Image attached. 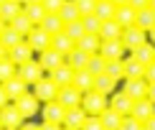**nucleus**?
I'll return each mask as SVG.
<instances>
[{
    "label": "nucleus",
    "mask_w": 155,
    "mask_h": 130,
    "mask_svg": "<svg viewBox=\"0 0 155 130\" xmlns=\"http://www.w3.org/2000/svg\"><path fill=\"white\" fill-rule=\"evenodd\" d=\"M81 107L87 110V115L99 118L104 110H109V100H107V94H102V92H97V89H92V92H84Z\"/></svg>",
    "instance_id": "f257e3e1"
},
{
    "label": "nucleus",
    "mask_w": 155,
    "mask_h": 130,
    "mask_svg": "<svg viewBox=\"0 0 155 130\" xmlns=\"http://www.w3.org/2000/svg\"><path fill=\"white\" fill-rule=\"evenodd\" d=\"M33 94L38 97V102H43V105H46V102H56V97H59V84H56L54 79H51V77H43L41 82L38 84H33Z\"/></svg>",
    "instance_id": "f03ea898"
},
{
    "label": "nucleus",
    "mask_w": 155,
    "mask_h": 130,
    "mask_svg": "<svg viewBox=\"0 0 155 130\" xmlns=\"http://www.w3.org/2000/svg\"><path fill=\"white\" fill-rule=\"evenodd\" d=\"M0 125H3L5 130H21L25 125V118L21 115V110H18L15 105H8L0 110Z\"/></svg>",
    "instance_id": "7ed1b4c3"
},
{
    "label": "nucleus",
    "mask_w": 155,
    "mask_h": 130,
    "mask_svg": "<svg viewBox=\"0 0 155 130\" xmlns=\"http://www.w3.org/2000/svg\"><path fill=\"white\" fill-rule=\"evenodd\" d=\"M38 64L43 67V71H48V74H51V71H56L59 67L66 64V56L59 54L56 49H46V51H41V54H38Z\"/></svg>",
    "instance_id": "20e7f679"
},
{
    "label": "nucleus",
    "mask_w": 155,
    "mask_h": 130,
    "mask_svg": "<svg viewBox=\"0 0 155 130\" xmlns=\"http://www.w3.org/2000/svg\"><path fill=\"white\" fill-rule=\"evenodd\" d=\"M18 77H21L25 84H38L43 79V67L38 64V59H31L28 64L18 67Z\"/></svg>",
    "instance_id": "39448f33"
},
{
    "label": "nucleus",
    "mask_w": 155,
    "mask_h": 130,
    "mask_svg": "<svg viewBox=\"0 0 155 130\" xmlns=\"http://www.w3.org/2000/svg\"><path fill=\"white\" fill-rule=\"evenodd\" d=\"M147 89H150V82L147 79H125L122 92L130 97L132 102H137V100H145L147 97Z\"/></svg>",
    "instance_id": "423d86ee"
},
{
    "label": "nucleus",
    "mask_w": 155,
    "mask_h": 130,
    "mask_svg": "<svg viewBox=\"0 0 155 130\" xmlns=\"http://www.w3.org/2000/svg\"><path fill=\"white\" fill-rule=\"evenodd\" d=\"M41 118H43V122L64 125V120H66V107L59 105V102H46V105L41 107Z\"/></svg>",
    "instance_id": "0eeeda50"
},
{
    "label": "nucleus",
    "mask_w": 155,
    "mask_h": 130,
    "mask_svg": "<svg viewBox=\"0 0 155 130\" xmlns=\"http://www.w3.org/2000/svg\"><path fill=\"white\" fill-rule=\"evenodd\" d=\"M122 43L127 46V51H135L137 46L147 43V31L137 28V26H130V28H125V33H122Z\"/></svg>",
    "instance_id": "6e6552de"
},
{
    "label": "nucleus",
    "mask_w": 155,
    "mask_h": 130,
    "mask_svg": "<svg viewBox=\"0 0 155 130\" xmlns=\"http://www.w3.org/2000/svg\"><path fill=\"white\" fill-rule=\"evenodd\" d=\"M81 100H84V92H79L76 87H61V89H59V97H56V102L64 105L66 110L81 107Z\"/></svg>",
    "instance_id": "1a4fd4ad"
},
{
    "label": "nucleus",
    "mask_w": 155,
    "mask_h": 130,
    "mask_svg": "<svg viewBox=\"0 0 155 130\" xmlns=\"http://www.w3.org/2000/svg\"><path fill=\"white\" fill-rule=\"evenodd\" d=\"M51 38H54V36H48L46 31L41 28V26H36V28L31 31L28 36H25V41L31 43V49H33V51H38V54H41V51L51 49Z\"/></svg>",
    "instance_id": "9d476101"
},
{
    "label": "nucleus",
    "mask_w": 155,
    "mask_h": 130,
    "mask_svg": "<svg viewBox=\"0 0 155 130\" xmlns=\"http://www.w3.org/2000/svg\"><path fill=\"white\" fill-rule=\"evenodd\" d=\"M13 105L21 110V115H23L25 120H28V118H33L36 112H41V107H38V97H36L33 92H25V94L21 97V100H15Z\"/></svg>",
    "instance_id": "9b49d317"
},
{
    "label": "nucleus",
    "mask_w": 155,
    "mask_h": 130,
    "mask_svg": "<svg viewBox=\"0 0 155 130\" xmlns=\"http://www.w3.org/2000/svg\"><path fill=\"white\" fill-rule=\"evenodd\" d=\"M125 51H127V46L122 43V38H117V41H102L99 54L104 56L107 61H114V59H122V56H125Z\"/></svg>",
    "instance_id": "f8f14e48"
},
{
    "label": "nucleus",
    "mask_w": 155,
    "mask_h": 130,
    "mask_svg": "<svg viewBox=\"0 0 155 130\" xmlns=\"http://www.w3.org/2000/svg\"><path fill=\"white\" fill-rule=\"evenodd\" d=\"M8 59H10L13 64H15V67H23V64H28L31 59H33V49H31V43H28V41L18 43L15 49H10Z\"/></svg>",
    "instance_id": "ddd939ff"
},
{
    "label": "nucleus",
    "mask_w": 155,
    "mask_h": 130,
    "mask_svg": "<svg viewBox=\"0 0 155 130\" xmlns=\"http://www.w3.org/2000/svg\"><path fill=\"white\" fill-rule=\"evenodd\" d=\"M132 105H135V102H132L125 92H122V89H120V92H114L112 97H109V107H112V110H117L122 118H127V115L132 112Z\"/></svg>",
    "instance_id": "4468645a"
},
{
    "label": "nucleus",
    "mask_w": 155,
    "mask_h": 130,
    "mask_svg": "<svg viewBox=\"0 0 155 130\" xmlns=\"http://www.w3.org/2000/svg\"><path fill=\"white\" fill-rule=\"evenodd\" d=\"M87 110L84 107H71L66 110V120H64V128H74V130H81L84 122H87Z\"/></svg>",
    "instance_id": "2eb2a0df"
},
{
    "label": "nucleus",
    "mask_w": 155,
    "mask_h": 130,
    "mask_svg": "<svg viewBox=\"0 0 155 130\" xmlns=\"http://www.w3.org/2000/svg\"><path fill=\"white\" fill-rule=\"evenodd\" d=\"M130 115H132V118H137L140 122H147V120L155 115V105L147 100V97H145V100H137V102L132 105V112H130Z\"/></svg>",
    "instance_id": "dca6fc26"
},
{
    "label": "nucleus",
    "mask_w": 155,
    "mask_h": 130,
    "mask_svg": "<svg viewBox=\"0 0 155 130\" xmlns=\"http://www.w3.org/2000/svg\"><path fill=\"white\" fill-rule=\"evenodd\" d=\"M23 8H25V5L18 3V0H8V3H3V5H0V21H5V23L10 26L23 13Z\"/></svg>",
    "instance_id": "f3484780"
},
{
    "label": "nucleus",
    "mask_w": 155,
    "mask_h": 130,
    "mask_svg": "<svg viewBox=\"0 0 155 130\" xmlns=\"http://www.w3.org/2000/svg\"><path fill=\"white\" fill-rule=\"evenodd\" d=\"M122 33H125V28L114 21H102V31H99V38L102 41H117V38H122Z\"/></svg>",
    "instance_id": "a211bd4d"
},
{
    "label": "nucleus",
    "mask_w": 155,
    "mask_h": 130,
    "mask_svg": "<svg viewBox=\"0 0 155 130\" xmlns=\"http://www.w3.org/2000/svg\"><path fill=\"white\" fill-rule=\"evenodd\" d=\"M145 71H147V67L140 64L132 54L125 59V79H145Z\"/></svg>",
    "instance_id": "6ab92c4d"
},
{
    "label": "nucleus",
    "mask_w": 155,
    "mask_h": 130,
    "mask_svg": "<svg viewBox=\"0 0 155 130\" xmlns=\"http://www.w3.org/2000/svg\"><path fill=\"white\" fill-rule=\"evenodd\" d=\"M114 21H117L122 28H130V26L137 23V10H135L132 5H117V15H114Z\"/></svg>",
    "instance_id": "aec40b11"
},
{
    "label": "nucleus",
    "mask_w": 155,
    "mask_h": 130,
    "mask_svg": "<svg viewBox=\"0 0 155 130\" xmlns=\"http://www.w3.org/2000/svg\"><path fill=\"white\" fill-rule=\"evenodd\" d=\"M41 28L46 31L48 36H56V33H64V28H66V23L61 21V15H59V13H48V15L43 18Z\"/></svg>",
    "instance_id": "412c9836"
},
{
    "label": "nucleus",
    "mask_w": 155,
    "mask_h": 130,
    "mask_svg": "<svg viewBox=\"0 0 155 130\" xmlns=\"http://www.w3.org/2000/svg\"><path fill=\"white\" fill-rule=\"evenodd\" d=\"M74 74H76V71L69 67V64H64V67H59L56 71H51L48 77L59 84V87H71V84H74Z\"/></svg>",
    "instance_id": "4be33fe9"
},
{
    "label": "nucleus",
    "mask_w": 155,
    "mask_h": 130,
    "mask_svg": "<svg viewBox=\"0 0 155 130\" xmlns=\"http://www.w3.org/2000/svg\"><path fill=\"white\" fill-rule=\"evenodd\" d=\"M3 87H5V92H8V97H10L13 102H15V100H21V97L28 92V84H25L21 77H13V79H10V82H5Z\"/></svg>",
    "instance_id": "5701e85b"
},
{
    "label": "nucleus",
    "mask_w": 155,
    "mask_h": 130,
    "mask_svg": "<svg viewBox=\"0 0 155 130\" xmlns=\"http://www.w3.org/2000/svg\"><path fill=\"white\" fill-rule=\"evenodd\" d=\"M94 89L102 92V94H114V92H117V79H112L107 71H104V74H97L94 77Z\"/></svg>",
    "instance_id": "b1692460"
},
{
    "label": "nucleus",
    "mask_w": 155,
    "mask_h": 130,
    "mask_svg": "<svg viewBox=\"0 0 155 130\" xmlns=\"http://www.w3.org/2000/svg\"><path fill=\"white\" fill-rule=\"evenodd\" d=\"M51 49H56L59 54H64V56H69L71 51L76 49V41H71L66 33H56L54 38H51Z\"/></svg>",
    "instance_id": "393cba45"
},
{
    "label": "nucleus",
    "mask_w": 155,
    "mask_h": 130,
    "mask_svg": "<svg viewBox=\"0 0 155 130\" xmlns=\"http://www.w3.org/2000/svg\"><path fill=\"white\" fill-rule=\"evenodd\" d=\"M130 54L135 56V59H137L140 64H145V67H150V64H155V46L150 41L147 43H143V46H137L135 51H130Z\"/></svg>",
    "instance_id": "a878e982"
},
{
    "label": "nucleus",
    "mask_w": 155,
    "mask_h": 130,
    "mask_svg": "<svg viewBox=\"0 0 155 130\" xmlns=\"http://www.w3.org/2000/svg\"><path fill=\"white\" fill-rule=\"evenodd\" d=\"M71 87H76L79 92H92L94 89V74H89L87 69H79L74 74V84Z\"/></svg>",
    "instance_id": "bb28decb"
},
{
    "label": "nucleus",
    "mask_w": 155,
    "mask_h": 130,
    "mask_svg": "<svg viewBox=\"0 0 155 130\" xmlns=\"http://www.w3.org/2000/svg\"><path fill=\"white\" fill-rule=\"evenodd\" d=\"M76 46H79L81 51H87L89 56H94V54H99V49H102V38L97 33H87L81 41H76Z\"/></svg>",
    "instance_id": "cd10ccee"
},
{
    "label": "nucleus",
    "mask_w": 155,
    "mask_h": 130,
    "mask_svg": "<svg viewBox=\"0 0 155 130\" xmlns=\"http://www.w3.org/2000/svg\"><path fill=\"white\" fill-rule=\"evenodd\" d=\"M66 64H69V67H71L74 71H79V69H87V64H89V54H87V51H81L79 46H76V49L71 51V54L66 56Z\"/></svg>",
    "instance_id": "c85d7f7f"
},
{
    "label": "nucleus",
    "mask_w": 155,
    "mask_h": 130,
    "mask_svg": "<svg viewBox=\"0 0 155 130\" xmlns=\"http://www.w3.org/2000/svg\"><path fill=\"white\" fill-rule=\"evenodd\" d=\"M99 120H102V125H104V130H120L122 125V115L117 112V110H104V112L99 115Z\"/></svg>",
    "instance_id": "c756f323"
},
{
    "label": "nucleus",
    "mask_w": 155,
    "mask_h": 130,
    "mask_svg": "<svg viewBox=\"0 0 155 130\" xmlns=\"http://www.w3.org/2000/svg\"><path fill=\"white\" fill-rule=\"evenodd\" d=\"M23 41H25V38H23L21 33H18L15 28H10V26L3 31V36H0V43H3V46L8 49V51H10V49H15L18 43H23Z\"/></svg>",
    "instance_id": "7c9ffc66"
},
{
    "label": "nucleus",
    "mask_w": 155,
    "mask_h": 130,
    "mask_svg": "<svg viewBox=\"0 0 155 130\" xmlns=\"http://www.w3.org/2000/svg\"><path fill=\"white\" fill-rule=\"evenodd\" d=\"M137 28H143V31H153L155 28V10L153 8H143V10H137Z\"/></svg>",
    "instance_id": "2f4dec72"
},
{
    "label": "nucleus",
    "mask_w": 155,
    "mask_h": 130,
    "mask_svg": "<svg viewBox=\"0 0 155 130\" xmlns=\"http://www.w3.org/2000/svg\"><path fill=\"white\" fill-rule=\"evenodd\" d=\"M97 15H99V21H112L117 15V5L112 0H99L97 3Z\"/></svg>",
    "instance_id": "473e14b6"
},
{
    "label": "nucleus",
    "mask_w": 155,
    "mask_h": 130,
    "mask_svg": "<svg viewBox=\"0 0 155 130\" xmlns=\"http://www.w3.org/2000/svg\"><path fill=\"white\" fill-rule=\"evenodd\" d=\"M59 15H61L64 23H74V21H79L81 13H79V8H76V0H66V5L61 8Z\"/></svg>",
    "instance_id": "72a5a7b5"
},
{
    "label": "nucleus",
    "mask_w": 155,
    "mask_h": 130,
    "mask_svg": "<svg viewBox=\"0 0 155 130\" xmlns=\"http://www.w3.org/2000/svg\"><path fill=\"white\" fill-rule=\"evenodd\" d=\"M23 13L28 15V21L33 23V26H41V23H43V18L48 15L43 5H25V8H23Z\"/></svg>",
    "instance_id": "f704fd0d"
},
{
    "label": "nucleus",
    "mask_w": 155,
    "mask_h": 130,
    "mask_svg": "<svg viewBox=\"0 0 155 130\" xmlns=\"http://www.w3.org/2000/svg\"><path fill=\"white\" fill-rule=\"evenodd\" d=\"M10 28H15V31H18V33H21V36L25 38V36H28V33H31V31H33V28H36V26H33V23H31V21H28V15H25V13H21V15H18V18H15V21H13V23H10Z\"/></svg>",
    "instance_id": "c9c22d12"
},
{
    "label": "nucleus",
    "mask_w": 155,
    "mask_h": 130,
    "mask_svg": "<svg viewBox=\"0 0 155 130\" xmlns=\"http://www.w3.org/2000/svg\"><path fill=\"white\" fill-rule=\"evenodd\" d=\"M104 69H107V59L102 54H94V56H89V64H87V71L89 74H104Z\"/></svg>",
    "instance_id": "e433bc0d"
},
{
    "label": "nucleus",
    "mask_w": 155,
    "mask_h": 130,
    "mask_svg": "<svg viewBox=\"0 0 155 130\" xmlns=\"http://www.w3.org/2000/svg\"><path fill=\"white\" fill-rule=\"evenodd\" d=\"M64 33H66L69 38H71V41H81V38L87 36V31H84V23H81V18H79V21H74V23H66Z\"/></svg>",
    "instance_id": "4c0bfd02"
},
{
    "label": "nucleus",
    "mask_w": 155,
    "mask_h": 130,
    "mask_svg": "<svg viewBox=\"0 0 155 130\" xmlns=\"http://www.w3.org/2000/svg\"><path fill=\"white\" fill-rule=\"evenodd\" d=\"M13 77H18V67L13 64L10 59H5V61H0V84H5V82H10Z\"/></svg>",
    "instance_id": "58836bf2"
},
{
    "label": "nucleus",
    "mask_w": 155,
    "mask_h": 130,
    "mask_svg": "<svg viewBox=\"0 0 155 130\" xmlns=\"http://www.w3.org/2000/svg\"><path fill=\"white\" fill-rule=\"evenodd\" d=\"M107 74L112 79H125V59H114V61H107Z\"/></svg>",
    "instance_id": "ea45409f"
},
{
    "label": "nucleus",
    "mask_w": 155,
    "mask_h": 130,
    "mask_svg": "<svg viewBox=\"0 0 155 130\" xmlns=\"http://www.w3.org/2000/svg\"><path fill=\"white\" fill-rule=\"evenodd\" d=\"M81 23H84V31L87 33H97L99 36V31H102V21H99V15H87V18H81Z\"/></svg>",
    "instance_id": "a19ab883"
},
{
    "label": "nucleus",
    "mask_w": 155,
    "mask_h": 130,
    "mask_svg": "<svg viewBox=\"0 0 155 130\" xmlns=\"http://www.w3.org/2000/svg\"><path fill=\"white\" fill-rule=\"evenodd\" d=\"M97 3H99V0H76V8H79L81 18L94 15V13H97Z\"/></svg>",
    "instance_id": "79ce46f5"
},
{
    "label": "nucleus",
    "mask_w": 155,
    "mask_h": 130,
    "mask_svg": "<svg viewBox=\"0 0 155 130\" xmlns=\"http://www.w3.org/2000/svg\"><path fill=\"white\" fill-rule=\"evenodd\" d=\"M120 130H145V122H140L137 118L127 115V118H122V125H120Z\"/></svg>",
    "instance_id": "37998d69"
},
{
    "label": "nucleus",
    "mask_w": 155,
    "mask_h": 130,
    "mask_svg": "<svg viewBox=\"0 0 155 130\" xmlns=\"http://www.w3.org/2000/svg\"><path fill=\"white\" fill-rule=\"evenodd\" d=\"M66 5V0H43L46 13H61V8Z\"/></svg>",
    "instance_id": "c03bdc74"
},
{
    "label": "nucleus",
    "mask_w": 155,
    "mask_h": 130,
    "mask_svg": "<svg viewBox=\"0 0 155 130\" xmlns=\"http://www.w3.org/2000/svg\"><path fill=\"white\" fill-rule=\"evenodd\" d=\"M81 130H104V125H102V120H99V118H92V115H89Z\"/></svg>",
    "instance_id": "a18cd8bd"
},
{
    "label": "nucleus",
    "mask_w": 155,
    "mask_h": 130,
    "mask_svg": "<svg viewBox=\"0 0 155 130\" xmlns=\"http://www.w3.org/2000/svg\"><path fill=\"white\" fill-rule=\"evenodd\" d=\"M127 5H132L135 10H143V8H150V0H130Z\"/></svg>",
    "instance_id": "49530a36"
},
{
    "label": "nucleus",
    "mask_w": 155,
    "mask_h": 130,
    "mask_svg": "<svg viewBox=\"0 0 155 130\" xmlns=\"http://www.w3.org/2000/svg\"><path fill=\"white\" fill-rule=\"evenodd\" d=\"M8 102H10V97H8V92H5V87L0 84V110L8 107Z\"/></svg>",
    "instance_id": "de8ad7c7"
},
{
    "label": "nucleus",
    "mask_w": 155,
    "mask_h": 130,
    "mask_svg": "<svg viewBox=\"0 0 155 130\" xmlns=\"http://www.w3.org/2000/svg\"><path fill=\"white\" fill-rule=\"evenodd\" d=\"M145 79L150 82V84H155V64H150V67H147V71H145Z\"/></svg>",
    "instance_id": "09e8293b"
},
{
    "label": "nucleus",
    "mask_w": 155,
    "mask_h": 130,
    "mask_svg": "<svg viewBox=\"0 0 155 130\" xmlns=\"http://www.w3.org/2000/svg\"><path fill=\"white\" fill-rule=\"evenodd\" d=\"M41 130H64V125H54V122H41Z\"/></svg>",
    "instance_id": "8fccbe9b"
},
{
    "label": "nucleus",
    "mask_w": 155,
    "mask_h": 130,
    "mask_svg": "<svg viewBox=\"0 0 155 130\" xmlns=\"http://www.w3.org/2000/svg\"><path fill=\"white\" fill-rule=\"evenodd\" d=\"M147 100L155 105V84H150V89H147Z\"/></svg>",
    "instance_id": "3c124183"
},
{
    "label": "nucleus",
    "mask_w": 155,
    "mask_h": 130,
    "mask_svg": "<svg viewBox=\"0 0 155 130\" xmlns=\"http://www.w3.org/2000/svg\"><path fill=\"white\" fill-rule=\"evenodd\" d=\"M21 130H41V125H36V122H25Z\"/></svg>",
    "instance_id": "603ef678"
},
{
    "label": "nucleus",
    "mask_w": 155,
    "mask_h": 130,
    "mask_svg": "<svg viewBox=\"0 0 155 130\" xmlns=\"http://www.w3.org/2000/svg\"><path fill=\"white\" fill-rule=\"evenodd\" d=\"M8 54H10V51H8V49H5V46H3V43H0V61H5V59H8Z\"/></svg>",
    "instance_id": "864d4df0"
},
{
    "label": "nucleus",
    "mask_w": 155,
    "mask_h": 130,
    "mask_svg": "<svg viewBox=\"0 0 155 130\" xmlns=\"http://www.w3.org/2000/svg\"><path fill=\"white\" fill-rule=\"evenodd\" d=\"M145 130H155V115H153V118L145 122Z\"/></svg>",
    "instance_id": "5fc2aeb1"
},
{
    "label": "nucleus",
    "mask_w": 155,
    "mask_h": 130,
    "mask_svg": "<svg viewBox=\"0 0 155 130\" xmlns=\"http://www.w3.org/2000/svg\"><path fill=\"white\" fill-rule=\"evenodd\" d=\"M147 41H150L153 46H155V28H153V31H147Z\"/></svg>",
    "instance_id": "6e6d98bb"
},
{
    "label": "nucleus",
    "mask_w": 155,
    "mask_h": 130,
    "mask_svg": "<svg viewBox=\"0 0 155 130\" xmlns=\"http://www.w3.org/2000/svg\"><path fill=\"white\" fill-rule=\"evenodd\" d=\"M25 5H43V0H25Z\"/></svg>",
    "instance_id": "4d7b16f0"
},
{
    "label": "nucleus",
    "mask_w": 155,
    "mask_h": 130,
    "mask_svg": "<svg viewBox=\"0 0 155 130\" xmlns=\"http://www.w3.org/2000/svg\"><path fill=\"white\" fill-rule=\"evenodd\" d=\"M5 28H8V23H5V21H0V36H3V31Z\"/></svg>",
    "instance_id": "13d9d810"
},
{
    "label": "nucleus",
    "mask_w": 155,
    "mask_h": 130,
    "mask_svg": "<svg viewBox=\"0 0 155 130\" xmlns=\"http://www.w3.org/2000/svg\"><path fill=\"white\" fill-rule=\"evenodd\" d=\"M112 3H114V5H127L130 0H112Z\"/></svg>",
    "instance_id": "bf43d9fd"
},
{
    "label": "nucleus",
    "mask_w": 155,
    "mask_h": 130,
    "mask_svg": "<svg viewBox=\"0 0 155 130\" xmlns=\"http://www.w3.org/2000/svg\"><path fill=\"white\" fill-rule=\"evenodd\" d=\"M150 8H153V10H155V0H150Z\"/></svg>",
    "instance_id": "052dcab7"
},
{
    "label": "nucleus",
    "mask_w": 155,
    "mask_h": 130,
    "mask_svg": "<svg viewBox=\"0 0 155 130\" xmlns=\"http://www.w3.org/2000/svg\"><path fill=\"white\" fill-rule=\"evenodd\" d=\"M3 3H8V0H0V5H3Z\"/></svg>",
    "instance_id": "680f3d73"
},
{
    "label": "nucleus",
    "mask_w": 155,
    "mask_h": 130,
    "mask_svg": "<svg viewBox=\"0 0 155 130\" xmlns=\"http://www.w3.org/2000/svg\"><path fill=\"white\" fill-rule=\"evenodd\" d=\"M18 3H23V5H25V0H18Z\"/></svg>",
    "instance_id": "e2e57ef3"
},
{
    "label": "nucleus",
    "mask_w": 155,
    "mask_h": 130,
    "mask_svg": "<svg viewBox=\"0 0 155 130\" xmlns=\"http://www.w3.org/2000/svg\"><path fill=\"white\" fill-rule=\"evenodd\" d=\"M64 130H74V128H64Z\"/></svg>",
    "instance_id": "0e129e2a"
},
{
    "label": "nucleus",
    "mask_w": 155,
    "mask_h": 130,
    "mask_svg": "<svg viewBox=\"0 0 155 130\" xmlns=\"http://www.w3.org/2000/svg\"><path fill=\"white\" fill-rule=\"evenodd\" d=\"M0 130H5V128H3V125H0Z\"/></svg>",
    "instance_id": "69168bd1"
}]
</instances>
